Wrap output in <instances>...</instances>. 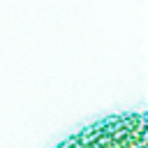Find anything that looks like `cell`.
I'll return each instance as SVG.
<instances>
[{
    "instance_id": "cell-1",
    "label": "cell",
    "mask_w": 148,
    "mask_h": 148,
    "mask_svg": "<svg viewBox=\"0 0 148 148\" xmlns=\"http://www.w3.org/2000/svg\"><path fill=\"white\" fill-rule=\"evenodd\" d=\"M146 132V116L141 111L113 113L69 134L56 148H148Z\"/></svg>"
}]
</instances>
